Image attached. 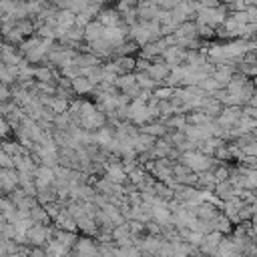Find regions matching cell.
<instances>
[{
  "label": "cell",
  "mask_w": 257,
  "mask_h": 257,
  "mask_svg": "<svg viewBox=\"0 0 257 257\" xmlns=\"http://www.w3.org/2000/svg\"><path fill=\"white\" fill-rule=\"evenodd\" d=\"M12 133V124L6 120V116L0 114V139H6Z\"/></svg>",
  "instance_id": "cell-8"
},
{
  "label": "cell",
  "mask_w": 257,
  "mask_h": 257,
  "mask_svg": "<svg viewBox=\"0 0 257 257\" xmlns=\"http://www.w3.org/2000/svg\"><path fill=\"white\" fill-rule=\"evenodd\" d=\"M72 253L74 255H96L98 253V245L90 239V235H84V237H78L74 247H72Z\"/></svg>",
  "instance_id": "cell-2"
},
{
  "label": "cell",
  "mask_w": 257,
  "mask_h": 257,
  "mask_svg": "<svg viewBox=\"0 0 257 257\" xmlns=\"http://www.w3.org/2000/svg\"><path fill=\"white\" fill-rule=\"evenodd\" d=\"M104 26H118V24H124L122 22V16L116 8H100L98 16H96Z\"/></svg>",
  "instance_id": "cell-4"
},
{
  "label": "cell",
  "mask_w": 257,
  "mask_h": 257,
  "mask_svg": "<svg viewBox=\"0 0 257 257\" xmlns=\"http://www.w3.org/2000/svg\"><path fill=\"white\" fill-rule=\"evenodd\" d=\"M102 32H104V24L98 18L96 20H90L84 26V42H94V40L102 38Z\"/></svg>",
  "instance_id": "cell-5"
},
{
  "label": "cell",
  "mask_w": 257,
  "mask_h": 257,
  "mask_svg": "<svg viewBox=\"0 0 257 257\" xmlns=\"http://www.w3.org/2000/svg\"><path fill=\"white\" fill-rule=\"evenodd\" d=\"M74 18H76V14H74L72 10L62 8V10H58V14H56V24L68 30V28H72V26H74Z\"/></svg>",
  "instance_id": "cell-7"
},
{
  "label": "cell",
  "mask_w": 257,
  "mask_h": 257,
  "mask_svg": "<svg viewBox=\"0 0 257 257\" xmlns=\"http://www.w3.org/2000/svg\"><path fill=\"white\" fill-rule=\"evenodd\" d=\"M8 100H12V88L0 82V102H8Z\"/></svg>",
  "instance_id": "cell-9"
},
{
  "label": "cell",
  "mask_w": 257,
  "mask_h": 257,
  "mask_svg": "<svg viewBox=\"0 0 257 257\" xmlns=\"http://www.w3.org/2000/svg\"><path fill=\"white\" fill-rule=\"evenodd\" d=\"M0 179H2V191L4 193H10L16 187H20L18 185V171H16V167H4V169H0Z\"/></svg>",
  "instance_id": "cell-1"
},
{
  "label": "cell",
  "mask_w": 257,
  "mask_h": 257,
  "mask_svg": "<svg viewBox=\"0 0 257 257\" xmlns=\"http://www.w3.org/2000/svg\"><path fill=\"white\" fill-rule=\"evenodd\" d=\"M159 84H163V80L169 76V72H171V66L163 60V58H157V60H153L151 62V66H149V70H147Z\"/></svg>",
  "instance_id": "cell-3"
},
{
  "label": "cell",
  "mask_w": 257,
  "mask_h": 257,
  "mask_svg": "<svg viewBox=\"0 0 257 257\" xmlns=\"http://www.w3.org/2000/svg\"><path fill=\"white\" fill-rule=\"evenodd\" d=\"M90 20H94V18H90L86 12H78V14H76V18H74V24H76V26H80V28H84Z\"/></svg>",
  "instance_id": "cell-10"
},
{
  "label": "cell",
  "mask_w": 257,
  "mask_h": 257,
  "mask_svg": "<svg viewBox=\"0 0 257 257\" xmlns=\"http://www.w3.org/2000/svg\"><path fill=\"white\" fill-rule=\"evenodd\" d=\"M94 86L96 84H92L86 76H76V78H72V90H74V94H92L94 92Z\"/></svg>",
  "instance_id": "cell-6"
}]
</instances>
